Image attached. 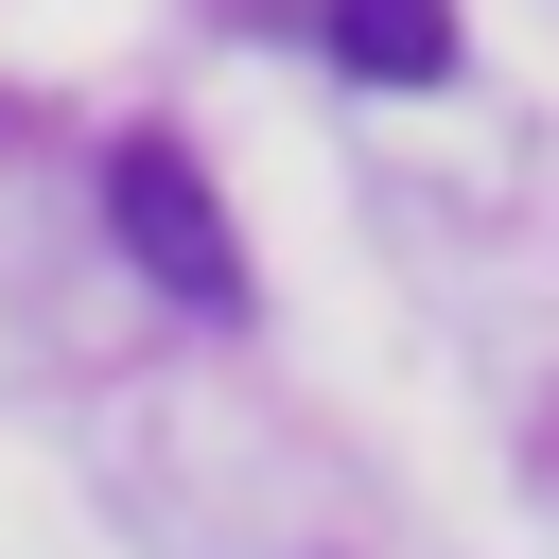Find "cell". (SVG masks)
<instances>
[{
	"label": "cell",
	"mask_w": 559,
	"mask_h": 559,
	"mask_svg": "<svg viewBox=\"0 0 559 559\" xmlns=\"http://www.w3.org/2000/svg\"><path fill=\"white\" fill-rule=\"evenodd\" d=\"M105 227H122V262L175 297V314H245V227H227V192H210V157L192 140H122L105 157Z\"/></svg>",
	"instance_id": "obj_1"
},
{
	"label": "cell",
	"mask_w": 559,
	"mask_h": 559,
	"mask_svg": "<svg viewBox=\"0 0 559 559\" xmlns=\"http://www.w3.org/2000/svg\"><path fill=\"white\" fill-rule=\"evenodd\" d=\"M314 35H332L349 87H437V70H454V0H332Z\"/></svg>",
	"instance_id": "obj_2"
}]
</instances>
